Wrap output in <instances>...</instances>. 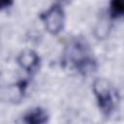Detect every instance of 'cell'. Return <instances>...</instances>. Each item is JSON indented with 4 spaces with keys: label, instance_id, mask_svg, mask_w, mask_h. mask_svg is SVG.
<instances>
[{
    "label": "cell",
    "instance_id": "obj_1",
    "mask_svg": "<svg viewBox=\"0 0 124 124\" xmlns=\"http://www.w3.org/2000/svg\"><path fill=\"white\" fill-rule=\"evenodd\" d=\"M66 58L72 67L81 76H88L97 70V60L94 58L89 45L82 38L77 37L66 46Z\"/></svg>",
    "mask_w": 124,
    "mask_h": 124
},
{
    "label": "cell",
    "instance_id": "obj_2",
    "mask_svg": "<svg viewBox=\"0 0 124 124\" xmlns=\"http://www.w3.org/2000/svg\"><path fill=\"white\" fill-rule=\"evenodd\" d=\"M92 91L102 114L107 118L111 116L118 102V93L112 84L105 78H97L92 84Z\"/></svg>",
    "mask_w": 124,
    "mask_h": 124
},
{
    "label": "cell",
    "instance_id": "obj_3",
    "mask_svg": "<svg viewBox=\"0 0 124 124\" xmlns=\"http://www.w3.org/2000/svg\"><path fill=\"white\" fill-rule=\"evenodd\" d=\"M46 30L51 35H58L65 25V11L63 6L56 2L39 16Z\"/></svg>",
    "mask_w": 124,
    "mask_h": 124
},
{
    "label": "cell",
    "instance_id": "obj_4",
    "mask_svg": "<svg viewBox=\"0 0 124 124\" xmlns=\"http://www.w3.org/2000/svg\"><path fill=\"white\" fill-rule=\"evenodd\" d=\"M17 65L28 75L36 74L41 66V57L33 49L21 50L16 56Z\"/></svg>",
    "mask_w": 124,
    "mask_h": 124
},
{
    "label": "cell",
    "instance_id": "obj_5",
    "mask_svg": "<svg viewBox=\"0 0 124 124\" xmlns=\"http://www.w3.org/2000/svg\"><path fill=\"white\" fill-rule=\"evenodd\" d=\"M49 119V114L42 107H36L26 111L22 116L24 124H46Z\"/></svg>",
    "mask_w": 124,
    "mask_h": 124
},
{
    "label": "cell",
    "instance_id": "obj_6",
    "mask_svg": "<svg viewBox=\"0 0 124 124\" xmlns=\"http://www.w3.org/2000/svg\"><path fill=\"white\" fill-rule=\"evenodd\" d=\"M29 86V79L24 78L16 81L13 85H11L8 88V98L11 102H20L27 91V88Z\"/></svg>",
    "mask_w": 124,
    "mask_h": 124
},
{
    "label": "cell",
    "instance_id": "obj_7",
    "mask_svg": "<svg viewBox=\"0 0 124 124\" xmlns=\"http://www.w3.org/2000/svg\"><path fill=\"white\" fill-rule=\"evenodd\" d=\"M109 15L113 18L124 17V0H113L109 4Z\"/></svg>",
    "mask_w": 124,
    "mask_h": 124
},
{
    "label": "cell",
    "instance_id": "obj_8",
    "mask_svg": "<svg viewBox=\"0 0 124 124\" xmlns=\"http://www.w3.org/2000/svg\"><path fill=\"white\" fill-rule=\"evenodd\" d=\"M13 5V3L12 2H4L3 4H2V10H5V9H7V8H9L10 6H12Z\"/></svg>",
    "mask_w": 124,
    "mask_h": 124
}]
</instances>
